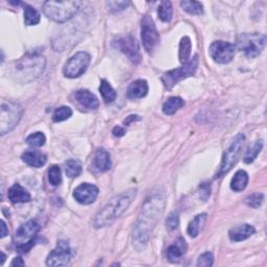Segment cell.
I'll use <instances>...</instances> for the list:
<instances>
[{
    "mask_svg": "<svg viewBox=\"0 0 267 267\" xmlns=\"http://www.w3.org/2000/svg\"><path fill=\"white\" fill-rule=\"evenodd\" d=\"M9 234V230L7 229V224L5 222V220H2V238H5L7 235Z\"/></svg>",
    "mask_w": 267,
    "mask_h": 267,
    "instance_id": "43",
    "label": "cell"
},
{
    "mask_svg": "<svg viewBox=\"0 0 267 267\" xmlns=\"http://www.w3.org/2000/svg\"><path fill=\"white\" fill-rule=\"evenodd\" d=\"M139 120H141L140 116H138V115H130V116L126 117V119L124 120V124L128 125V124H130L134 121H139Z\"/></svg>",
    "mask_w": 267,
    "mask_h": 267,
    "instance_id": "41",
    "label": "cell"
},
{
    "mask_svg": "<svg viewBox=\"0 0 267 267\" xmlns=\"http://www.w3.org/2000/svg\"><path fill=\"white\" fill-rule=\"evenodd\" d=\"M186 250H187V243L184 238L180 237L179 239L176 240L175 243L171 244L167 248V252H166L167 259L172 263L179 262L181 258L186 253Z\"/></svg>",
    "mask_w": 267,
    "mask_h": 267,
    "instance_id": "21",
    "label": "cell"
},
{
    "mask_svg": "<svg viewBox=\"0 0 267 267\" xmlns=\"http://www.w3.org/2000/svg\"><path fill=\"white\" fill-rule=\"evenodd\" d=\"M5 260H6V255H5V253L3 252V259H2V262H0V264H4V262H5Z\"/></svg>",
    "mask_w": 267,
    "mask_h": 267,
    "instance_id": "44",
    "label": "cell"
},
{
    "mask_svg": "<svg viewBox=\"0 0 267 267\" xmlns=\"http://www.w3.org/2000/svg\"><path fill=\"white\" fill-rule=\"evenodd\" d=\"M253 234H255V228L247 223L234 226L229 231V237L234 242L243 241V240L249 238Z\"/></svg>",
    "mask_w": 267,
    "mask_h": 267,
    "instance_id": "20",
    "label": "cell"
},
{
    "mask_svg": "<svg viewBox=\"0 0 267 267\" xmlns=\"http://www.w3.org/2000/svg\"><path fill=\"white\" fill-rule=\"evenodd\" d=\"M83 6L82 2H45L43 12L50 20L64 23L72 19Z\"/></svg>",
    "mask_w": 267,
    "mask_h": 267,
    "instance_id": "4",
    "label": "cell"
},
{
    "mask_svg": "<svg viewBox=\"0 0 267 267\" xmlns=\"http://www.w3.org/2000/svg\"><path fill=\"white\" fill-rule=\"evenodd\" d=\"M164 206L165 199L161 192H154L146 198L132 230V246L136 250H144L148 246L155 226L162 215Z\"/></svg>",
    "mask_w": 267,
    "mask_h": 267,
    "instance_id": "1",
    "label": "cell"
},
{
    "mask_svg": "<svg viewBox=\"0 0 267 267\" xmlns=\"http://www.w3.org/2000/svg\"><path fill=\"white\" fill-rule=\"evenodd\" d=\"M22 161L26 163L28 165L35 167V168H40L46 164L47 158L44 154L37 152V151H30L25 152L22 155Z\"/></svg>",
    "mask_w": 267,
    "mask_h": 267,
    "instance_id": "22",
    "label": "cell"
},
{
    "mask_svg": "<svg viewBox=\"0 0 267 267\" xmlns=\"http://www.w3.org/2000/svg\"><path fill=\"white\" fill-rule=\"evenodd\" d=\"M182 9L189 13L191 15H203L204 14V7L198 2H188V0H184L181 2Z\"/></svg>",
    "mask_w": 267,
    "mask_h": 267,
    "instance_id": "31",
    "label": "cell"
},
{
    "mask_svg": "<svg viewBox=\"0 0 267 267\" xmlns=\"http://www.w3.org/2000/svg\"><path fill=\"white\" fill-rule=\"evenodd\" d=\"M244 140H245V137L243 134H238V135L235 137L232 144L230 145V148L224 152L222 156L221 164L216 175V178H222L235 166L240 155H241Z\"/></svg>",
    "mask_w": 267,
    "mask_h": 267,
    "instance_id": "8",
    "label": "cell"
},
{
    "mask_svg": "<svg viewBox=\"0 0 267 267\" xmlns=\"http://www.w3.org/2000/svg\"><path fill=\"white\" fill-rule=\"evenodd\" d=\"M209 52L214 62L219 64H228L234 58L235 46L229 42L215 41L211 44Z\"/></svg>",
    "mask_w": 267,
    "mask_h": 267,
    "instance_id": "13",
    "label": "cell"
},
{
    "mask_svg": "<svg viewBox=\"0 0 267 267\" xmlns=\"http://www.w3.org/2000/svg\"><path fill=\"white\" fill-rule=\"evenodd\" d=\"M264 200V195L262 193H252L250 195H248L245 198V203L247 206L251 207V208H259Z\"/></svg>",
    "mask_w": 267,
    "mask_h": 267,
    "instance_id": "36",
    "label": "cell"
},
{
    "mask_svg": "<svg viewBox=\"0 0 267 267\" xmlns=\"http://www.w3.org/2000/svg\"><path fill=\"white\" fill-rule=\"evenodd\" d=\"M48 180L52 186H59L62 183L61 168L58 165H52L48 169Z\"/></svg>",
    "mask_w": 267,
    "mask_h": 267,
    "instance_id": "35",
    "label": "cell"
},
{
    "mask_svg": "<svg viewBox=\"0 0 267 267\" xmlns=\"http://www.w3.org/2000/svg\"><path fill=\"white\" fill-rule=\"evenodd\" d=\"M46 142V137L43 132L37 131L32 134L28 138H26V143L33 146V148H41Z\"/></svg>",
    "mask_w": 267,
    "mask_h": 267,
    "instance_id": "34",
    "label": "cell"
},
{
    "mask_svg": "<svg viewBox=\"0 0 267 267\" xmlns=\"http://www.w3.org/2000/svg\"><path fill=\"white\" fill-rule=\"evenodd\" d=\"M148 92H149L148 82L144 81V79H137V81H134L128 86L126 91V96L131 100L139 99L146 96Z\"/></svg>",
    "mask_w": 267,
    "mask_h": 267,
    "instance_id": "19",
    "label": "cell"
},
{
    "mask_svg": "<svg viewBox=\"0 0 267 267\" xmlns=\"http://www.w3.org/2000/svg\"><path fill=\"white\" fill-rule=\"evenodd\" d=\"M39 231L40 224L34 220L20 225L14 236V244L17 251L21 253L28 252L33 247Z\"/></svg>",
    "mask_w": 267,
    "mask_h": 267,
    "instance_id": "6",
    "label": "cell"
},
{
    "mask_svg": "<svg viewBox=\"0 0 267 267\" xmlns=\"http://www.w3.org/2000/svg\"><path fill=\"white\" fill-rule=\"evenodd\" d=\"M141 40L144 49L148 52H152L159 43V32L153 18L149 15L141 20Z\"/></svg>",
    "mask_w": 267,
    "mask_h": 267,
    "instance_id": "11",
    "label": "cell"
},
{
    "mask_svg": "<svg viewBox=\"0 0 267 267\" xmlns=\"http://www.w3.org/2000/svg\"><path fill=\"white\" fill-rule=\"evenodd\" d=\"M199 64L198 56L195 55L190 61L185 63L182 67L177 69H173L164 73L161 77V81L164 84L165 88L168 90L172 89L178 83H180L183 79L194 75L197 70V67Z\"/></svg>",
    "mask_w": 267,
    "mask_h": 267,
    "instance_id": "7",
    "label": "cell"
},
{
    "mask_svg": "<svg viewBox=\"0 0 267 267\" xmlns=\"http://www.w3.org/2000/svg\"><path fill=\"white\" fill-rule=\"evenodd\" d=\"M46 60L39 53H28L15 65L16 79L21 83H31L44 72Z\"/></svg>",
    "mask_w": 267,
    "mask_h": 267,
    "instance_id": "3",
    "label": "cell"
},
{
    "mask_svg": "<svg viewBox=\"0 0 267 267\" xmlns=\"http://www.w3.org/2000/svg\"><path fill=\"white\" fill-rule=\"evenodd\" d=\"M65 165H66V167H65L66 175L70 179L77 178L82 173V169H83L82 163L79 162L78 160H75V159L68 160Z\"/></svg>",
    "mask_w": 267,
    "mask_h": 267,
    "instance_id": "29",
    "label": "cell"
},
{
    "mask_svg": "<svg viewBox=\"0 0 267 267\" xmlns=\"http://www.w3.org/2000/svg\"><path fill=\"white\" fill-rule=\"evenodd\" d=\"M214 263V256H213V253L210 251L204 252L203 255H200L196 265L197 266H205V267H210Z\"/></svg>",
    "mask_w": 267,
    "mask_h": 267,
    "instance_id": "38",
    "label": "cell"
},
{
    "mask_svg": "<svg viewBox=\"0 0 267 267\" xmlns=\"http://www.w3.org/2000/svg\"><path fill=\"white\" fill-rule=\"evenodd\" d=\"M207 220V214L206 213H202L194 217V219L189 223L188 228H187V233L192 238H195L198 236L200 230L203 229V226Z\"/></svg>",
    "mask_w": 267,
    "mask_h": 267,
    "instance_id": "24",
    "label": "cell"
},
{
    "mask_svg": "<svg viewBox=\"0 0 267 267\" xmlns=\"http://www.w3.org/2000/svg\"><path fill=\"white\" fill-rule=\"evenodd\" d=\"M263 149V141L262 140H258L255 143L252 144L251 148L248 149V151L246 152L244 158H243V161L245 164H250L252 163L255 160L257 159L258 155L261 153Z\"/></svg>",
    "mask_w": 267,
    "mask_h": 267,
    "instance_id": "30",
    "label": "cell"
},
{
    "mask_svg": "<svg viewBox=\"0 0 267 267\" xmlns=\"http://www.w3.org/2000/svg\"><path fill=\"white\" fill-rule=\"evenodd\" d=\"M179 223H180V217L178 212H171L166 219V228L169 231H175L176 229H178Z\"/></svg>",
    "mask_w": 267,
    "mask_h": 267,
    "instance_id": "37",
    "label": "cell"
},
{
    "mask_svg": "<svg viewBox=\"0 0 267 267\" xmlns=\"http://www.w3.org/2000/svg\"><path fill=\"white\" fill-rule=\"evenodd\" d=\"M75 99L82 106L89 110H96L99 106L98 98L88 90H78L75 93Z\"/></svg>",
    "mask_w": 267,
    "mask_h": 267,
    "instance_id": "16",
    "label": "cell"
},
{
    "mask_svg": "<svg viewBox=\"0 0 267 267\" xmlns=\"http://www.w3.org/2000/svg\"><path fill=\"white\" fill-rule=\"evenodd\" d=\"M22 115L23 109L20 104L3 100L0 106V135L4 136L14 129L20 122Z\"/></svg>",
    "mask_w": 267,
    "mask_h": 267,
    "instance_id": "5",
    "label": "cell"
},
{
    "mask_svg": "<svg viewBox=\"0 0 267 267\" xmlns=\"http://www.w3.org/2000/svg\"><path fill=\"white\" fill-rule=\"evenodd\" d=\"M91 57L86 51H79L71 57L64 67V75L68 78H76L83 75L90 65Z\"/></svg>",
    "mask_w": 267,
    "mask_h": 267,
    "instance_id": "10",
    "label": "cell"
},
{
    "mask_svg": "<svg viewBox=\"0 0 267 267\" xmlns=\"http://www.w3.org/2000/svg\"><path fill=\"white\" fill-rule=\"evenodd\" d=\"M185 104V101L179 97V96H173L168 98L164 104H163V108L162 111L165 115H173L176 114L181 108H183Z\"/></svg>",
    "mask_w": 267,
    "mask_h": 267,
    "instance_id": "25",
    "label": "cell"
},
{
    "mask_svg": "<svg viewBox=\"0 0 267 267\" xmlns=\"http://www.w3.org/2000/svg\"><path fill=\"white\" fill-rule=\"evenodd\" d=\"M137 195V189H129L113 197L96 214L93 225L96 229L111 225L118 217L121 216L129 207Z\"/></svg>",
    "mask_w": 267,
    "mask_h": 267,
    "instance_id": "2",
    "label": "cell"
},
{
    "mask_svg": "<svg viewBox=\"0 0 267 267\" xmlns=\"http://www.w3.org/2000/svg\"><path fill=\"white\" fill-rule=\"evenodd\" d=\"M72 116V110L69 106H60V108L56 109L55 113L52 115V120L55 122H62L65 120L69 119Z\"/></svg>",
    "mask_w": 267,
    "mask_h": 267,
    "instance_id": "33",
    "label": "cell"
},
{
    "mask_svg": "<svg viewBox=\"0 0 267 267\" xmlns=\"http://www.w3.org/2000/svg\"><path fill=\"white\" fill-rule=\"evenodd\" d=\"M99 92H100L103 100L106 103L113 102L117 97L116 91L113 89V87L110 85V83L108 81H106V79H102L101 81L100 86H99Z\"/></svg>",
    "mask_w": 267,
    "mask_h": 267,
    "instance_id": "26",
    "label": "cell"
},
{
    "mask_svg": "<svg viewBox=\"0 0 267 267\" xmlns=\"http://www.w3.org/2000/svg\"><path fill=\"white\" fill-rule=\"evenodd\" d=\"M112 166L111 156L103 149L97 150L93 157V168L98 172H105L110 170Z\"/></svg>",
    "mask_w": 267,
    "mask_h": 267,
    "instance_id": "17",
    "label": "cell"
},
{
    "mask_svg": "<svg viewBox=\"0 0 267 267\" xmlns=\"http://www.w3.org/2000/svg\"><path fill=\"white\" fill-rule=\"evenodd\" d=\"M114 44L119 50H121V52H123L132 63L138 64L141 61L140 47L135 37L130 35L117 37L114 41Z\"/></svg>",
    "mask_w": 267,
    "mask_h": 267,
    "instance_id": "12",
    "label": "cell"
},
{
    "mask_svg": "<svg viewBox=\"0 0 267 267\" xmlns=\"http://www.w3.org/2000/svg\"><path fill=\"white\" fill-rule=\"evenodd\" d=\"M40 14L39 12L33 8L32 6L24 5V23L28 26L37 25L40 22Z\"/></svg>",
    "mask_w": 267,
    "mask_h": 267,
    "instance_id": "28",
    "label": "cell"
},
{
    "mask_svg": "<svg viewBox=\"0 0 267 267\" xmlns=\"http://www.w3.org/2000/svg\"><path fill=\"white\" fill-rule=\"evenodd\" d=\"M72 252L69 243L65 240H60L57 247L52 249L46 259L47 266H65L71 260Z\"/></svg>",
    "mask_w": 267,
    "mask_h": 267,
    "instance_id": "14",
    "label": "cell"
},
{
    "mask_svg": "<svg viewBox=\"0 0 267 267\" xmlns=\"http://www.w3.org/2000/svg\"><path fill=\"white\" fill-rule=\"evenodd\" d=\"M248 184V175L244 170H238L231 182V188L235 192H240L246 188Z\"/></svg>",
    "mask_w": 267,
    "mask_h": 267,
    "instance_id": "23",
    "label": "cell"
},
{
    "mask_svg": "<svg viewBox=\"0 0 267 267\" xmlns=\"http://www.w3.org/2000/svg\"><path fill=\"white\" fill-rule=\"evenodd\" d=\"M8 196L13 204L30 203L32 199L30 192L23 188L20 184H15L14 186H12L8 192Z\"/></svg>",
    "mask_w": 267,
    "mask_h": 267,
    "instance_id": "18",
    "label": "cell"
},
{
    "mask_svg": "<svg viewBox=\"0 0 267 267\" xmlns=\"http://www.w3.org/2000/svg\"><path fill=\"white\" fill-rule=\"evenodd\" d=\"M159 18L163 22H169L172 18V5L170 2H162L158 9Z\"/></svg>",
    "mask_w": 267,
    "mask_h": 267,
    "instance_id": "32",
    "label": "cell"
},
{
    "mask_svg": "<svg viewBox=\"0 0 267 267\" xmlns=\"http://www.w3.org/2000/svg\"><path fill=\"white\" fill-rule=\"evenodd\" d=\"M112 132H113V135H114L115 137H117V138H120V137H122V136H124V135H125L126 130H125V128H124V127L120 126V125H117V126H115V127L113 128Z\"/></svg>",
    "mask_w": 267,
    "mask_h": 267,
    "instance_id": "40",
    "label": "cell"
},
{
    "mask_svg": "<svg viewBox=\"0 0 267 267\" xmlns=\"http://www.w3.org/2000/svg\"><path fill=\"white\" fill-rule=\"evenodd\" d=\"M99 190L95 185L84 183L77 186L73 191V197L78 204L90 205L96 200Z\"/></svg>",
    "mask_w": 267,
    "mask_h": 267,
    "instance_id": "15",
    "label": "cell"
},
{
    "mask_svg": "<svg viewBox=\"0 0 267 267\" xmlns=\"http://www.w3.org/2000/svg\"><path fill=\"white\" fill-rule=\"evenodd\" d=\"M266 46V36L263 34H242L238 39V48L248 59L257 58Z\"/></svg>",
    "mask_w": 267,
    "mask_h": 267,
    "instance_id": "9",
    "label": "cell"
},
{
    "mask_svg": "<svg viewBox=\"0 0 267 267\" xmlns=\"http://www.w3.org/2000/svg\"><path fill=\"white\" fill-rule=\"evenodd\" d=\"M24 265H25V262L20 257L15 258L11 263V266H24Z\"/></svg>",
    "mask_w": 267,
    "mask_h": 267,
    "instance_id": "42",
    "label": "cell"
},
{
    "mask_svg": "<svg viewBox=\"0 0 267 267\" xmlns=\"http://www.w3.org/2000/svg\"><path fill=\"white\" fill-rule=\"evenodd\" d=\"M191 40L189 37H184L181 40V43H180V49H179V58H180V62L185 64L188 62L189 57H190V53H191Z\"/></svg>",
    "mask_w": 267,
    "mask_h": 267,
    "instance_id": "27",
    "label": "cell"
},
{
    "mask_svg": "<svg viewBox=\"0 0 267 267\" xmlns=\"http://www.w3.org/2000/svg\"><path fill=\"white\" fill-rule=\"evenodd\" d=\"M105 6L110 12L116 13V12H120V11L124 10L127 6H129V3L128 2H106Z\"/></svg>",
    "mask_w": 267,
    "mask_h": 267,
    "instance_id": "39",
    "label": "cell"
}]
</instances>
